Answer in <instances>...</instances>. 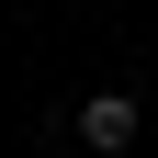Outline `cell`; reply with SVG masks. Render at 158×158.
<instances>
[{"mask_svg":"<svg viewBox=\"0 0 158 158\" xmlns=\"http://www.w3.org/2000/svg\"><path fill=\"white\" fill-rule=\"evenodd\" d=\"M68 135H79L90 158H124L135 135H147V102H135V90H90V102L68 113Z\"/></svg>","mask_w":158,"mask_h":158,"instance_id":"1","label":"cell"}]
</instances>
